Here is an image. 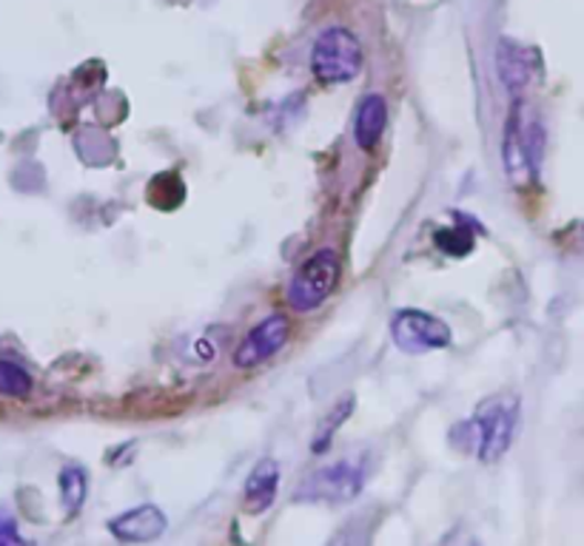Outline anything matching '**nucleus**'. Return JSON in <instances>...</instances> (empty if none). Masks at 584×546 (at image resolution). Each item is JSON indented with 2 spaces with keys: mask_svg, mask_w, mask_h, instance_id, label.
<instances>
[{
  "mask_svg": "<svg viewBox=\"0 0 584 546\" xmlns=\"http://www.w3.org/2000/svg\"><path fill=\"white\" fill-rule=\"evenodd\" d=\"M544 151V129L539 117L528 108V103L517 100L510 106L508 122H505L502 160L508 180L517 189H528L539 176V162Z\"/></svg>",
  "mask_w": 584,
  "mask_h": 546,
  "instance_id": "obj_1",
  "label": "nucleus"
},
{
  "mask_svg": "<svg viewBox=\"0 0 584 546\" xmlns=\"http://www.w3.org/2000/svg\"><path fill=\"white\" fill-rule=\"evenodd\" d=\"M465 427L470 430V450L485 464H493L513 445V436H517L519 427V398L513 393H499V396L485 398L479 410L474 413V418L465 421Z\"/></svg>",
  "mask_w": 584,
  "mask_h": 546,
  "instance_id": "obj_2",
  "label": "nucleus"
},
{
  "mask_svg": "<svg viewBox=\"0 0 584 546\" xmlns=\"http://www.w3.org/2000/svg\"><path fill=\"white\" fill-rule=\"evenodd\" d=\"M311 72L326 86L351 83L362 72V43L346 26H331L311 49Z\"/></svg>",
  "mask_w": 584,
  "mask_h": 546,
  "instance_id": "obj_3",
  "label": "nucleus"
},
{
  "mask_svg": "<svg viewBox=\"0 0 584 546\" xmlns=\"http://www.w3.org/2000/svg\"><path fill=\"white\" fill-rule=\"evenodd\" d=\"M340 257L333 248H322L314 257H308L288 285L291 311L311 313L320 304H326V299L331 297L337 282H340Z\"/></svg>",
  "mask_w": 584,
  "mask_h": 546,
  "instance_id": "obj_4",
  "label": "nucleus"
},
{
  "mask_svg": "<svg viewBox=\"0 0 584 546\" xmlns=\"http://www.w3.org/2000/svg\"><path fill=\"white\" fill-rule=\"evenodd\" d=\"M391 336L400 344V351L414 353V356L442 351L454 342V331L448 322H442L434 313L416 311V308L396 313L391 322Z\"/></svg>",
  "mask_w": 584,
  "mask_h": 546,
  "instance_id": "obj_5",
  "label": "nucleus"
},
{
  "mask_svg": "<svg viewBox=\"0 0 584 546\" xmlns=\"http://www.w3.org/2000/svg\"><path fill=\"white\" fill-rule=\"evenodd\" d=\"M365 484V470L357 459H342L331 467H322L314 472L306 486L299 490V499H320L331 504H348L362 493Z\"/></svg>",
  "mask_w": 584,
  "mask_h": 546,
  "instance_id": "obj_6",
  "label": "nucleus"
},
{
  "mask_svg": "<svg viewBox=\"0 0 584 546\" xmlns=\"http://www.w3.org/2000/svg\"><path fill=\"white\" fill-rule=\"evenodd\" d=\"M288 336H291V322H288L283 313L265 317L263 322H259L257 328H252L248 336L237 344V351H234V367H240V371L259 367V364L274 358L286 347Z\"/></svg>",
  "mask_w": 584,
  "mask_h": 546,
  "instance_id": "obj_7",
  "label": "nucleus"
},
{
  "mask_svg": "<svg viewBox=\"0 0 584 546\" xmlns=\"http://www.w3.org/2000/svg\"><path fill=\"white\" fill-rule=\"evenodd\" d=\"M166 515L155 504L135 506L129 513L117 515L109 521V533L123 544H149L166 533Z\"/></svg>",
  "mask_w": 584,
  "mask_h": 546,
  "instance_id": "obj_8",
  "label": "nucleus"
},
{
  "mask_svg": "<svg viewBox=\"0 0 584 546\" xmlns=\"http://www.w3.org/2000/svg\"><path fill=\"white\" fill-rule=\"evenodd\" d=\"M497 66L499 77L508 86L510 95H519L528 88V83L533 81V75L539 72V54L533 49L522 46V43L502 41L497 52Z\"/></svg>",
  "mask_w": 584,
  "mask_h": 546,
  "instance_id": "obj_9",
  "label": "nucleus"
},
{
  "mask_svg": "<svg viewBox=\"0 0 584 546\" xmlns=\"http://www.w3.org/2000/svg\"><path fill=\"white\" fill-rule=\"evenodd\" d=\"M279 493V464L274 459H259L248 472L243 490V506L248 515L268 513Z\"/></svg>",
  "mask_w": 584,
  "mask_h": 546,
  "instance_id": "obj_10",
  "label": "nucleus"
},
{
  "mask_svg": "<svg viewBox=\"0 0 584 546\" xmlns=\"http://www.w3.org/2000/svg\"><path fill=\"white\" fill-rule=\"evenodd\" d=\"M387 126V103L382 95H365L353 117V142L362 151H374L380 146Z\"/></svg>",
  "mask_w": 584,
  "mask_h": 546,
  "instance_id": "obj_11",
  "label": "nucleus"
},
{
  "mask_svg": "<svg viewBox=\"0 0 584 546\" xmlns=\"http://www.w3.org/2000/svg\"><path fill=\"white\" fill-rule=\"evenodd\" d=\"M88 493V475L83 467L68 464L61 470V499L63 506H66V515H77L81 513L83 501H86Z\"/></svg>",
  "mask_w": 584,
  "mask_h": 546,
  "instance_id": "obj_12",
  "label": "nucleus"
},
{
  "mask_svg": "<svg viewBox=\"0 0 584 546\" xmlns=\"http://www.w3.org/2000/svg\"><path fill=\"white\" fill-rule=\"evenodd\" d=\"M185 189L180 174H160L151 180L149 185V203L157 208H174V205L183 203Z\"/></svg>",
  "mask_w": 584,
  "mask_h": 546,
  "instance_id": "obj_13",
  "label": "nucleus"
},
{
  "mask_svg": "<svg viewBox=\"0 0 584 546\" xmlns=\"http://www.w3.org/2000/svg\"><path fill=\"white\" fill-rule=\"evenodd\" d=\"M32 393V376L18 362L0 358V396L26 398Z\"/></svg>",
  "mask_w": 584,
  "mask_h": 546,
  "instance_id": "obj_14",
  "label": "nucleus"
},
{
  "mask_svg": "<svg viewBox=\"0 0 584 546\" xmlns=\"http://www.w3.org/2000/svg\"><path fill=\"white\" fill-rule=\"evenodd\" d=\"M351 407H353V398L348 396L346 402H342V405H337L331 413H328L326 418H322L320 427H317V439L311 441V450L314 452H326L328 450V445H331V439H333V432L340 430V427L346 425V418L351 416Z\"/></svg>",
  "mask_w": 584,
  "mask_h": 546,
  "instance_id": "obj_15",
  "label": "nucleus"
},
{
  "mask_svg": "<svg viewBox=\"0 0 584 546\" xmlns=\"http://www.w3.org/2000/svg\"><path fill=\"white\" fill-rule=\"evenodd\" d=\"M436 245L448 257H465V254L474 250L476 239L468 228H442L436 231Z\"/></svg>",
  "mask_w": 584,
  "mask_h": 546,
  "instance_id": "obj_16",
  "label": "nucleus"
},
{
  "mask_svg": "<svg viewBox=\"0 0 584 546\" xmlns=\"http://www.w3.org/2000/svg\"><path fill=\"white\" fill-rule=\"evenodd\" d=\"M0 546H29V540H23V535L18 533L12 515L3 510H0Z\"/></svg>",
  "mask_w": 584,
  "mask_h": 546,
  "instance_id": "obj_17",
  "label": "nucleus"
}]
</instances>
